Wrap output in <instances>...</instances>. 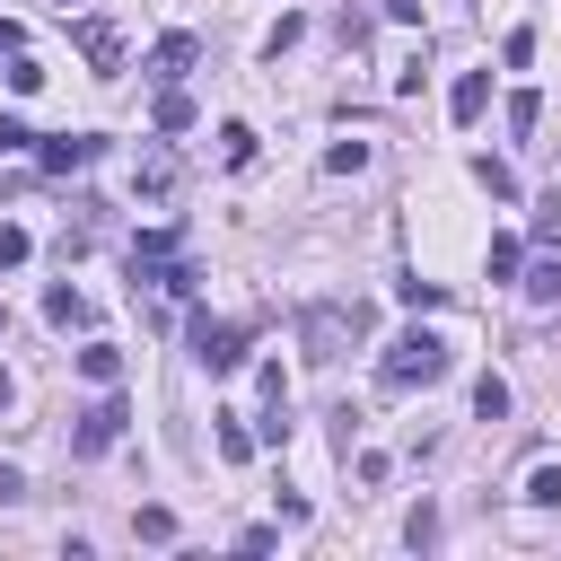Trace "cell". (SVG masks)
<instances>
[{
	"label": "cell",
	"instance_id": "3",
	"mask_svg": "<svg viewBox=\"0 0 561 561\" xmlns=\"http://www.w3.org/2000/svg\"><path fill=\"white\" fill-rule=\"evenodd\" d=\"M359 333H368V307H359V298L307 307V359H342V351H351Z\"/></svg>",
	"mask_w": 561,
	"mask_h": 561
},
{
	"label": "cell",
	"instance_id": "20",
	"mask_svg": "<svg viewBox=\"0 0 561 561\" xmlns=\"http://www.w3.org/2000/svg\"><path fill=\"white\" fill-rule=\"evenodd\" d=\"M473 412H482V421H508V377H482V386H473Z\"/></svg>",
	"mask_w": 561,
	"mask_h": 561
},
{
	"label": "cell",
	"instance_id": "24",
	"mask_svg": "<svg viewBox=\"0 0 561 561\" xmlns=\"http://www.w3.org/2000/svg\"><path fill=\"white\" fill-rule=\"evenodd\" d=\"M482 272L508 280V272H517V237H491V245H482Z\"/></svg>",
	"mask_w": 561,
	"mask_h": 561
},
{
	"label": "cell",
	"instance_id": "11",
	"mask_svg": "<svg viewBox=\"0 0 561 561\" xmlns=\"http://www.w3.org/2000/svg\"><path fill=\"white\" fill-rule=\"evenodd\" d=\"M44 324H61V333H79V324H88V298H79L70 280H53V289H44Z\"/></svg>",
	"mask_w": 561,
	"mask_h": 561
},
{
	"label": "cell",
	"instance_id": "30",
	"mask_svg": "<svg viewBox=\"0 0 561 561\" xmlns=\"http://www.w3.org/2000/svg\"><path fill=\"white\" fill-rule=\"evenodd\" d=\"M26 140H35V131H26L18 114H0V158H9V149H26Z\"/></svg>",
	"mask_w": 561,
	"mask_h": 561
},
{
	"label": "cell",
	"instance_id": "22",
	"mask_svg": "<svg viewBox=\"0 0 561 561\" xmlns=\"http://www.w3.org/2000/svg\"><path fill=\"white\" fill-rule=\"evenodd\" d=\"M526 500H535V508H561V465H535V473H526Z\"/></svg>",
	"mask_w": 561,
	"mask_h": 561
},
{
	"label": "cell",
	"instance_id": "1",
	"mask_svg": "<svg viewBox=\"0 0 561 561\" xmlns=\"http://www.w3.org/2000/svg\"><path fill=\"white\" fill-rule=\"evenodd\" d=\"M447 368H456V351H447V342H438L430 324H412V333H394V342L377 351V386H386V394H412V386H438Z\"/></svg>",
	"mask_w": 561,
	"mask_h": 561
},
{
	"label": "cell",
	"instance_id": "16",
	"mask_svg": "<svg viewBox=\"0 0 561 561\" xmlns=\"http://www.w3.org/2000/svg\"><path fill=\"white\" fill-rule=\"evenodd\" d=\"M517 289H526V298H535V307H561V263H535V272H526V280H517Z\"/></svg>",
	"mask_w": 561,
	"mask_h": 561
},
{
	"label": "cell",
	"instance_id": "15",
	"mask_svg": "<svg viewBox=\"0 0 561 561\" xmlns=\"http://www.w3.org/2000/svg\"><path fill=\"white\" fill-rule=\"evenodd\" d=\"M219 456H228V465H245V456H254V430H245L237 412H219Z\"/></svg>",
	"mask_w": 561,
	"mask_h": 561
},
{
	"label": "cell",
	"instance_id": "21",
	"mask_svg": "<svg viewBox=\"0 0 561 561\" xmlns=\"http://www.w3.org/2000/svg\"><path fill=\"white\" fill-rule=\"evenodd\" d=\"M131 535H140V543H175V508H140Z\"/></svg>",
	"mask_w": 561,
	"mask_h": 561
},
{
	"label": "cell",
	"instance_id": "28",
	"mask_svg": "<svg viewBox=\"0 0 561 561\" xmlns=\"http://www.w3.org/2000/svg\"><path fill=\"white\" fill-rule=\"evenodd\" d=\"M298 35H307V18H280V26H272V35H263V53H272V61H280V53H289V44H298Z\"/></svg>",
	"mask_w": 561,
	"mask_h": 561
},
{
	"label": "cell",
	"instance_id": "6",
	"mask_svg": "<svg viewBox=\"0 0 561 561\" xmlns=\"http://www.w3.org/2000/svg\"><path fill=\"white\" fill-rule=\"evenodd\" d=\"M70 35H79V53H88V70H96V79H114V70H123V26H114V18H79Z\"/></svg>",
	"mask_w": 561,
	"mask_h": 561
},
{
	"label": "cell",
	"instance_id": "25",
	"mask_svg": "<svg viewBox=\"0 0 561 561\" xmlns=\"http://www.w3.org/2000/svg\"><path fill=\"white\" fill-rule=\"evenodd\" d=\"M26 254H35V237H26V228H9V219H0V272H18V263H26Z\"/></svg>",
	"mask_w": 561,
	"mask_h": 561
},
{
	"label": "cell",
	"instance_id": "8",
	"mask_svg": "<svg viewBox=\"0 0 561 561\" xmlns=\"http://www.w3.org/2000/svg\"><path fill=\"white\" fill-rule=\"evenodd\" d=\"M96 149H105V140H88V131L44 140V175H79V167H96Z\"/></svg>",
	"mask_w": 561,
	"mask_h": 561
},
{
	"label": "cell",
	"instance_id": "2",
	"mask_svg": "<svg viewBox=\"0 0 561 561\" xmlns=\"http://www.w3.org/2000/svg\"><path fill=\"white\" fill-rule=\"evenodd\" d=\"M131 280H158L167 298L202 289V263L184 254V228H140V237H131Z\"/></svg>",
	"mask_w": 561,
	"mask_h": 561
},
{
	"label": "cell",
	"instance_id": "10",
	"mask_svg": "<svg viewBox=\"0 0 561 561\" xmlns=\"http://www.w3.org/2000/svg\"><path fill=\"white\" fill-rule=\"evenodd\" d=\"M131 193H140V202H167V193H175V158H167V149H149V158L131 167Z\"/></svg>",
	"mask_w": 561,
	"mask_h": 561
},
{
	"label": "cell",
	"instance_id": "29",
	"mask_svg": "<svg viewBox=\"0 0 561 561\" xmlns=\"http://www.w3.org/2000/svg\"><path fill=\"white\" fill-rule=\"evenodd\" d=\"M535 237H543V245L561 237V193H543V202H535Z\"/></svg>",
	"mask_w": 561,
	"mask_h": 561
},
{
	"label": "cell",
	"instance_id": "7",
	"mask_svg": "<svg viewBox=\"0 0 561 561\" xmlns=\"http://www.w3.org/2000/svg\"><path fill=\"white\" fill-rule=\"evenodd\" d=\"M193 61H202V44H193V35H167V44H149V61H140V70H149L158 88H175Z\"/></svg>",
	"mask_w": 561,
	"mask_h": 561
},
{
	"label": "cell",
	"instance_id": "23",
	"mask_svg": "<svg viewBox=\"0 0 561 561\" xmlns=\"http://www.w3.org/2000/svg\"><path fill=\"white\" fill-rule=\"evenodd\" d=\"M184 123H193V96L167 88V96H158V131H184Z\"/></svg>",
	"mask_w": 561,
	"mask_h": 561
},
{
	"label": "cell",
	"instance_id": "27",
	"mask_svg": "<svg viewBox=\"0 0 561 561\" xmlns=\"http://www.w3.org/2000/svg\"><path fill=\"white\" fill-rule=\"evenodd\" d=\"M35 88H44V70H35L26 53H9V96H35Z\"/></svg>",
	"mask_w": 561,
	"mask_h": 561
},
{
	"label": "cell",
	"instance_id": "26",
	"mask_svg": "<svg viewBox=\"0 0 561 561\" xmlns=\"http://www.w3.org/2000/svg\"><path fill=\"white\" fill-rule=\"evenodd\" d=\"M500 61H508V70H526V61H535V26H508V44H500Z\"/></svg>",
	"mask_w": 561,
	"mask_h": 561
},
{
	"label": "cell",
	"instance_id": "12",
	"mask_svg": "<svg viewBox=\"0 0 561 561\" xmlns=\"http://www.w3.org/2000/svg\"><path fill=\"white\" fill-rule=\"evenodd\" d=\"M79 377H88V386H114V377H123V351H114V342H88V351H79Z\"/></svg>",
	"mask_w": 561,
	"mask_h": 561
},
{
	"label": "cell",
	"instance_id": "5",
	"mask_svg": "<svg viewBox=\"0 0 561 561\" xmlns=\"http://www.w3.org/2000/svg\"><path fill=\"white\" fill-rule=\"evenodd\" d=\"M193 359L210 368V377H228V368H245V324H193Z\"/></svg>",
	"mask_w": 561,
	"mask_h": 561
},
{
	"label": "cell",
	"instance_id": "17",
	"mask_svg": "<svg viewBox=\"0 0 561 561\" xmlns=\"http://www.w3.org/2000/svg\"><path fill=\"white\" fill-rule=\"evenodd\" d=\"M535 123H543V96H535V88H517V96H508V131H517V140H526V131H535Z\"/></svg>",
	"mask_w": 561,
	"mask_h": 561
},
{
	"label": "cell",
	"instance_id": "13",
	"mask_svg": "<svg viewBox=\"0 0 561 561\" xmlns=\"http://www.w3.org/2000/svg\"><path fill=\"white\" fill-rule=\"evenodd\" d=\"M219 167H254V123H219Z\"/></svg>",
	"mask_w": 561,
	"mask_h": 561
},
{
	"label": "cell",
	"instance_id": "31",
	"mask_svg": "<svg viewBox=\"0 0 561 561\" xmlns=\"http://www.w3.org/2000/svg\"><path fill=\"white\" fill-rule=\"evenodd\" d=\"M9 500H26V473H18V465H0V508H9Z\"/></svg>",
	"mask_w": 561,
	"mask_h": 561
},
{
	"label": "cell",
	"instance_id": "19",
	"mask_svg": "<svg viewBox=\"0 0 561 561\" xmlns=\"http://www.w3.org/2000/svg\"><path fill=\"white\" fill-rule=\"evenodd\" d=\"M394 298H403V307H447V280H421V272H412V280H394Z\"/></svg>",
	"mask_w": 561,
	"mask_h": 561
},
{
	"label": "cell",
	"instance_id": "32",
	"mask_svg": "<svg viewBox=\"0 0 561 561\" xmlns=\"http://www.w3.org/2000/svg\"><path fill=\"white\" fill-rule=\"evenodd\" d=\"M0 53H26V26L18 18H0Z\"/></svg>",
	"mask_w": 561,
	"mask_h": 561
},
{
	"label": "cell",
	"instance_id": "14",
	"mask_svg": "<svg viewBox=\"0 0 561 561\" xmlns=\"http://www.w3.org/2000/svg\"><path fill=\"white\" fill-rule=\"evenodd\" d=\"M473 184H482V193H491V202H517V175H508V167H500V158H473Z\"/></svg>",
	"mask_w": 561,
	"mask_h": 561
},
{
	"label": "cell",
	"instance_id": "4",
	"mask_svg": "<svg viewBox=\"0 0 561 561\" xmlns=\"http://www.w3.org/2000/svg\"><path fill=\"white\" fill-rule=\"evenodd\" d=\"M123 421H131V412H123V394H96V403L79 412V430H70V456H105V447L123 438Z\"/></svg>",
	"mask_w": 561,
	"mask_h": 561
},
{
	"label": "cell",
	"instance_id": "9",
	"mask_svg": "<svg viewBox=\"0 0 561 561\" xmlns=\"http://www.w3.org/2000/svg\"><path fill=\"white\" fill-rule=\"evenodd\" d=\"M482 105H491V70H465V79L447 88V114H456V123H482Z\"/></svg>",
	"mask_w": 561,
	"mask_h": 561
},
{
	"label": "cell",
	"instance_id": "18",
	"mask_svg": "<svg viewBox=\"0 0 561 561\" xmlns=\"http://www.w3.org/2000/svg\"><path fill=\"white\" fill-rule=\"evenodd\" d=\"M359 167H368V140H333L324 149V175H359Z\"/></svg>",
	"mask_w": 561,
	"mask_h": 561
}]
</instances>
